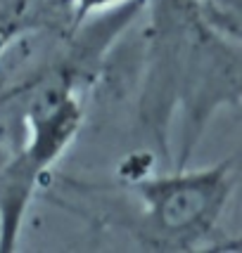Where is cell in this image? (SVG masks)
I'll list each match as a JSON object with an SVG mask.
<instances>
[{
    "label": "cell",
    "instance_id": "cell-1",
    "mask_svg": "<svg viewBox=\"0 0 242 253\" xmlns=\"http://www.w3.org/2000/svg\"><path fill=\"white\" fill-rule=\"evenodd\" d=\"M140 119L169 161V135L181 126L174 168H185L209 119L240 102L238 0H152Z\"/></svg>",
    "mask_w": 242,
    "mask_h": 253
},
{
    "label": "cell",
    "instance_id": "cell-2",
    "mask_svg": "<svg viewBox=\"0 0 242 253\" xmlns=\"http://www.w3.org/2000/svg\"><path fill=\"white\" fill-rule=\"evenodd\" d=\"M0 95L14 99L22 128L0 170V253H12L36 189L81 130L83 107L78 99V71L64 62Z\"/></svg>",
    "mask_w": 242,
    "mask_h": 253
},
{
    "label": "cell",
    "instance_id": "cell-3",
    "mask_svg": "<svg viewBox=\"0 0 242 253\" xmlns=\"http://www.w3.org/2000/svg\"><path fill=\"white\" fill-rule=\"evenodd\" d=\"M131 192L140 204L138 237L145 249L190 251L216 230L235 192L233 161L209 168H171L164 175L133 180Z\"/></svg>",
    "mask_w": 242,
    "mask_h": 253
},
{
    "label": "cell",
    "instance_id": "cell-4",
    "mask_svg": "<svg viewBox=\"0 0 242 253\" xmlns=\"http://www.w3.org/2000/svg\"><path fill=\"white\" fill-rule=\"evenodd\" d=\"M66 7H69V14H74V22H83L88 14H95V12H107L112 7H119V5H126L131 0H62Z\"/></svg>",
    "mask_w": 242,
    "mask_h": 253
},
{
    "label": "cell",
    "instance_id": "cell-5",
    "mask_svg": "<svg viewBox=\"0 0 242 253\" xmlns=\"http://www.w3.org/2000/svg\"><path fill=\"white\" fill-rule=\"evenodd\" d=\"M7 154H10V149L5 147V142H0V170H2V164L7 161Z\"/></svg>",
    "mask_w": 242,
    "mask_h": 253
}]
</instances>
